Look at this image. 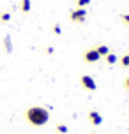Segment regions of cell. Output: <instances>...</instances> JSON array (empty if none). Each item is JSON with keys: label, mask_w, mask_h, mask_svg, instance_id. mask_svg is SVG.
I'll list each match as a JSON object with an SVG mask.
<instances>
[{"label": "cell", "mask_w": 129, "mask_h": 134, "mask_svg": "<svg viewBox=\"0 0 129 134\" xmlns=\"http://www.w3.org/2000/svg\"><path fill=\"white\" fill-rule=\"evenodd\" d=\"M94 48L97 49V53L101 55V58H103V57H106V55L110 53V48L104 46V44H97V46H94Z\"/></svg>", "instance_id": "52a82bcc"}, {"label": "cell", "mask_w": 129, "mask_h": 134, "mask_svg": "<svg viewBox=\"0 0 129 134\" xmlns=\"http://www.w3.org/2000/svg\"><path fill=\"white\" fill-rule=\"evenodd\" d=\"M80 83H82V87L85 88V90H88V92H94L95 88H97L95 80L92 78V76H88V74H83L82 78H80Z\"/></svg>", "instance_id": "277c9868"}, {"label": "cell", "mask_w": 129, "mask_h": 134, "mask_svg": "<svg viewBox=\"0 0 129 134\" xmlns=\"http://www.w3.org/2000/svg\"><path fill=\"white\" fill-rule=\"evenodd\" d=\"M25 120L32 125V127H42L46 125L50 120V111L42 106H30L25 111Z\"/></svg>", "instance_id": "6da1fadb"}, {"label": "cell", "mask_w": 129, "mask_h": 134, "mask_svg": "<svg viewBox=\"0 0 129 134\" xmlns=\"http://www.w3.org/2000/svg\"><path fill=\"white\" fill-rule=\"evenodd\" d=\"M69 20L73 21V23H83V21L87 20V9H83V7L73 9L69 13Z\"/></svg>", "instance_id": "7a4b0ae2"}, {"label": "cell", "mask_w": 129, "mask_h": 134, "mask_svg": "<svg viewBox=\"0 0 129 134\" xmlns=\"http://www.w3.org/2000/svg\"><path fill=\"white\" fill-rule=\"evenodd\" d=\"M88 122L92 124V125H101L103 124V116H101V113L99 111H95V109H92V111H88Z\"/></svg>", "instance_id": "5b68a950"}, {"label": "cell", "mask_w": 129, "mask_h": 134, "mask_svg": "<svg viewBox=\"0 0 129 134\" xmlns=\"http://www.w3.org/2000/svg\"><path fill=\"white\" fill-rule=\"evenodd\" d=\"M103 58H104V62H106L108 65H113V64H117V55L111 53V51H110L106 57H103Z\"/></svg>", "instance_id": "ba28073f"}, {"label": "cell", "mask_w": 129, "mask_h": 134, "mask_svg": "<svg viewBox=\"0 0 129 134\" xmlns=\"http://www.w3.org/2000/svg\"><path fill=\"white\" fill-rule=\"evenodd\" d=\"M92 134H95V132H92Z\"/></svg>", "instance_id": "e0dca14e"}, {"label": "cell", "mask_w": 129, "mask_h": 134, "mask_svg": "<svg viewBox=\"0 0 129 134\" xmlns=\"http://www.w3.org/2000/svg\"><path fill=\"white\" fill-rule=\"evenodd\" d=\"M119 62H120V65H122V67H127V69H129V51L126 55H122Z\"/></svg>", "instance_id": "30bf717a"}, {"label": "cell", "mask_w": 129, "mask_h": 134, "mask_svg": "<svg viewBox=\"0 0 129 134\" xmlns=\"http://www.w3.org/2000/svg\"><path fill=\"white\" fill-rule=\"evenodd\" d=\"M124 88L129 92V76H126V80H124Z\"/></svg>", "instance_id": "2e32d148"}, {"label": "cell", "mask_w": 129, "mask_h": 134, "mask_svg": "<svg viewBox=\"0 0 129 134\" xmlns=\"http://www.w3.org/2000/svg\"><path fill=\"white\" fill-rule=\"evenodd\" d=\"M20 9H21V13H30V9H32V0H21Z\"/></svg>", "instance_id": "8992f818"}, {"label": "cell", "mask_w": 129, "mask_h": 134, "mask_svg": "<svg viewBox=\"0 0 129 134\" xmlns=\"http://www.w3.org/2000/svg\"><path fill=\"white\" fill-rule=\"evenodd\" d=\"M90 2H92V0H76V5H78V7H83V9H85L87 5H90Z\"/></svg>", "instance_id": "7c38bea8"}, {"label": "cell", "mask_w": 129, "mask_h": 134, "mask_svg": "<svg viewBox=\"0 0 129 134\" xmlns=\"http://www.w3.org/2000/svg\"><path fill=\"white\" fill-rule=\"evenodd\" d=\"M57 132L67 134V125H66V124H57Z\"/></svg>", "instance_id": "8fae6325"}, {"label": "cell", "mask_w": 129, "mask_h": 134, "mask_svg": "<svg viewBox=\"0 0 129 134\" xmlns=\"http://www.w3.org/2000/svg\"><path fill=\"white\" fill-rule=\"evenodd\" d=\"M53 32L57 34V35H58V34H62V27L58 25V23H55V25H53Z\"/></svg>", "instance_id": "9a60e30c"}, {"label": "cell", "mask_w": 129, "mask_h": 134, "mask_svg": "<svg viewBox=\"0 0 129 134\" xmlns=\"http://www.w3.org/2000/svg\"><path fill=\"white\" fill-rule=\"evenodd\" d=\"M120 20H122V23H124V25H127V27H129V14H127V13L120 14Z\"/></svg>", "instance_id": "5bb4252c"}, {"label": "cell", "mask_w": 129, "mask_h": 134, "mask_svg": "<svg viewBox=\"0 0 129 134\" xmlns=\"http://www.w3.org/2000/svg\"><path fill=\"white\" fill-rule=\"evenodd\" d=\"M99 60H101V55L97 53L95 48L85 49V53H83V62H85V64H97Z\"/></svg>", "instance_id": "3957f363"}, {"label": "cell", "mask_w": 129, "mask_h": 134, "mask_svg": "<svg viewBox=\"0 0 129 134\" xmlns=\"http://www.w3.org/2000/svg\"><path fill=\"white\" fill-rule=\"evenodd\" d=\"M4 46H6V51H7V53H11V51H13V44H11V37H9V35H6V37H4Z\"/></svg>", "instance_id": "9c48e42d"}, {"label": "cell", "mask_w": 129, "mask_h": 134, "mask_svg": "<svg viewBox=\"0 0 129 134\" xmlns=\"http://www.w3.org/2000/svg\"><path fill=\"white\" fill-rule=\"evenodd\" d=\"M9 20H11V14L9 13H0V21L2 23H7Z\"/></svg>", "instance_id": "4fadbf2b"}]
</instances>
